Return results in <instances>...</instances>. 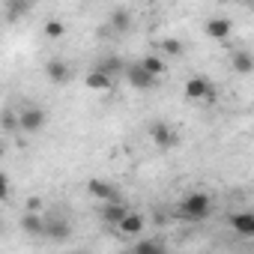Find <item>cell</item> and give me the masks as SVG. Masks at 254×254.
<instances>
[{"instance_id":"cell-2","label":"cell","mask_w":254,"mask_h":254,"mask_svg":"<svg viewBox=\"0 0 254 254\" xmlns=\"http://www.w3.org/2000/svg\"><path fill=\"white\" fill-rule=\"evenodd\" d=\"M186 99H191V102H212L215 99V87L206 81V78H189V84H186Z\"/></svg>"},{"instance_id":"cell-26","label":"cell","mask_w":254,"mask_h":254,"mask_svg":"<svg viewBox=\"0 0 254 254\" xmlns=\"http://www.w3.org/2000/svg\"><path fill=\"white\" fill-rule=\"evenodd\" d=\"M0 156H3V141H0Z\"/></svg>"},{"instance_id":"cell-19","label":"cell","mask_w":254,"mask_h":254,"mask_svg":"<svg viewBox=\"0 0 254 254\" xmlns=\"http://www.w3.org/2000/svg\"><path fill=\"white\" fill-rule=\"evenodd\" d=\"M63 33H66V24H63V21H57V18H51V21L45 24V36H48V39H60Z\"/></svg>"},{"instance_id":"cell-6","label":"cell","mask_w":254,"mask_h":254,"mask_svg":"<svg viewBox=\"0 0 254 254\" xmlns=\"http://www.w3.org/2000/svg\"><path fill=\"white\" fill-rule=\"evenodd\" d=\"M72 233V227L63 221V218H54V215H45V239H54V242H60V239H66Z\"/></svg>"},{"instance_id":"cell-20","label":"cell","mask_w":254,"mask_h":254,"mask_svg":"<svg viewBox=\"0 0 254 254\" xmlns=\"http://www.w3.org/2000/svg\"><path fill=\"white\" fill-rule=\"evenodd\" d=\"M135 254H165V251H162V245H159V242L144 239V242H138V245H135Z\"/></svg>"},{"instance_id":"cell-24","label":"cell","mask_w":254,"mask_h":254,"mask_svg":"<svg viewBox=\"0 0 254 254\" xmlns=\"http://www.w3.org/2000/svg\"><path fill=\"white\" fill-rule=\"evenodd\" d=\"M27 9H30L27 3H9V6H6V12H9V15H21V12H27Z\"/></svg>"},{"instance_id":"cell-5","label":"cell","mask_w":254,"mask_h":254,"mask_svg":"<svg viewBox=\"0 0 254 254\" xmlns=\"http://www.w3.org/2000/svg\"><path fill=\"white\" fill-rule=\"evenodd\" d=\"M150 135H153V141H156L159 147H177V144H180V138H177V132L171 129V126H168V123H162V120L150 126Z\"/></svg>"},{"instance_id":"cell-18","label":"cell","mask_w":254,"mask_h":254,"mask_svg":"<svg viewBox=\"0 0 254 254\" xmlns=\"http://www.w3.org/2000/svg\"><path fill=\"white\" fill-rule=\"evenodd\" d=\"M108 21L114 24V30H126V27H129V21H132V15L126 12V9H114Z\"/></svg>"},{"instance_id":"cell-21","label":"cell","mask_w":254,"mask_h":254,"mask_svg":"<svg viewBox=\"0 0 254 254\" xmlns=\"http://www.w3.org/2000/svg\"><path fill=\"white\" fill-rule=\"evenodd\" d=\"M159 48H162L165 54H171V57H180V54H183V42H180V39H165Z\"/></svg>"},{"instance_id":"cell-15","label":"cell","mask_w":254,"mask_h":254,"mask_svg":"<svg viewBox=\"0 0 254 254\" xmlns=\"http://www.w3.org/2000/svg\"><path fill=\"white\" fill-rule=\"evenodd\" d=\"M141 69H144L147 75L159 78V75H162V72L168 69V63H165V60H162L159 54H150V57H144V60H141Z\"/></svg>"},{"instance_id":"cell-12","label":"cell","mask_w":254,"mask_h":254,"mask_svg":"<svg viewBox=\"0 0 254 254\" xmlns=\"http://www.w3.org/2000/svg\"><path fill=\"white\" fill-rule=\"evenodd\" d=\"M120 230H123L126 236H138V233L144 230V215H138V212H126V218L120 221Z\"/></svg>"},{"instance_id":"cell-4","label":"cell","mask_w":254,"mask_h":254,"mask_svg":"<svg viewBox=\"0 0 254 254\" xmlns=\"http://www.w3.org/2000/svg\"><path fill=\"white\" fill-rule=\"evenodd\" d=\"M45 75L51 84H69L72 81V66L66 60H48L45 63Z\"/></svg>"},{"instance_id":"cell-9","label":"cell","mask_w":254,"mask_h":254,"mask_svg":"<svg viewBox=\"0 0 254 254\" xmlns=\"http://www.w3.org/2000/svg\"><path fill=\"white\" fill-rule=\"evenodd\" d=\"M21 230L39 239V236L45 233V215H39V212H27V215L21 218Z\"/></svg>"},{"instance_id":"cell-14","label":"cell","mask_w":254,"mask_h":254,"mask_svg":"<svg viewBox=\"0 0 254 254\" xmlns=\"http://www.w3.org/2000/svg\"><path fill=\"white\" fill-rule=\"evenodd\" d=\"M230 63H233V69H236L239 75H248V72L254 69V57H251L248 51H233Z\"/></svg>"},{"instance_id":"cell-22","label":"cell","mask_w":254,"mask_h":254,"mask_svg":"<svg viewBox=\"0 0 254 254\" xmlns=\"http://www.w3.org/2000/svg\"><path fill=\"white\" fill-rule=\"evenodd\" d=\"M0 123H3V129H18V117L12 111H3L0 114Z\"/></svg>"},{"instance_id":"cell-13","label":"cell","mask_w":254,"mask_h":254,"mask_svg":"<svg viewBox=\"0 0 254 254\" xmlns=\"http://www.w3.org/2000/svg\"><path fill=\"white\" fill-rule=\"evenodd\" d=\"M87 90H99V93H105V90H111L114 87V78H108L105 72H99V69H93L90 75H87Z\"/></svg>"},{"instance_id":"cell-10","label":"cell","mask_w":254,"mask_h":254,"mask_svg":"<svg viewBox=\"0 0 254 254\" xmlns=\"http://www.w3.org/2000/svg\"><path fill=\"white\" fill-rule=\"evenodd\" d=\"M230 227L239 236H254V215L251 212H236V215H230Z\"/></svg>"},{"instance_id":"cell-11","label":"cell","mask_w":254,"mask_h":254,"mask_svg":"<svg viewBox=\"0 0 254 254\" xmlns=\"http://www.w3.org/2000/svg\"><path fill=\"white\" fill-rule=\"evenodd\" d=\"M203 30H206V36H212V39H227V36H230V21H227V18H209V21L203 24Z\"/></svg>"},{"instance_id":"cell-25","label":"cell","mask_w":254,"mask_h":254,"mask_svg":"<svg viewBox=\"0 0 254 254\" xmlns=\"http://www.w3.org/2000/svg\"><path fill=\"white\" fill-rule=\"evenodd\" d=\"M27 209H30V212H36V209H42V200H39V197H30V203H27Z\"/></svg>"},{"instance_id":"cell-3","label":"cell","mask_w":254,"mask_h":254,"mask_svg":"<svg viewBox=\"0 0 254 254\" xmlns=\"http://www.w3.org/2000/svg\"><path fill=\"white\" fill-rule=\"evenodd\" d=\"M42 126H45V111H42V108H27V111L18 114V129H24V132H39Z\"/></svg>"},{"instance_id":"cell-7","label":"cell","mask_w":254,"mask_h":254,"mask_svg":"<svg viewBox=\"0 0 254 254\" xmlns=\"http://www.w3.org/2000/svg\"><path fill=\"white\" fill-rule=\"evenodd\" d=\"M87 189L96 194V197H102V200H108V203H120V194H117V186H111V183H105V180H90L87 183Z\"/></svg>"},{"instance_id":"cell-17","label":"cell","mask_w":254,"mask_h":254,"mask_svg":"<svg viewBox=\"0 0 254 254\" xmlns=\"http://www.w3.org/2000/svg\"><path fill=\"white\" fill-rule=\"evenodd\" d=\"M126 212H129V209H126L123 203H108L102 215H105V221H111V224H120V221L126 218Z\"/></svg>"},{"instance_id":"cell-1","label":"cell","mask_w":254,"mask_h":254,"mask_svg":"<svg viewBox=\"0 0 254 254\" xmlns=\"http://www.w3.org/2000/svg\"><path fill=\"white\" fill-rule=\"evenodd\" d=\"M209 212H212V200H209L203 191H194V194H189V197L180 203V215H183L186 221H203Z\"/></svg>"},{"instance_id":"cell-16","label":"cell","mask_w":254,"mask_h":254,"mask_svg":"<svg viewBox=\"0 0 254 254\" xmlns=\"http://www.w3.org/2000/svg\"><path fill=\"white\" fill-rule=\"evenodd\" d=\"M96 69H99V72H105L108 78H114L117 72H126V66H123V60H120V57H105Z\"/></svg>"},{"instance_id":"cell-8","label":"cell","mask_w":254,"mask_h":254,"mask_svg":"<svg viewBox=\"0 0 254 254\" xmlns=\"http://www.w3.org/2000/svg\"><path fill=\"white\" fill-rule=\"evenodd\" d=\"M126 78H129V84H132L135 90H150V87L156 84V78H153V75H147V72L141 69V63L126 69Z\"/></svg>"},{"instance_id":"cell-23","label":"cell","mask_w":254,"mask_h":254,"mask_svg":"<svg viewBox=\"0 0 254 254\" xmlns=\"http://www.w3.org/2000/svg\"><path fill=\"white\" fill-rule=\"evenodd\" d=\"M6 197H9V177L0 174V200H6Z\"/></svg>"}]
</instances>
